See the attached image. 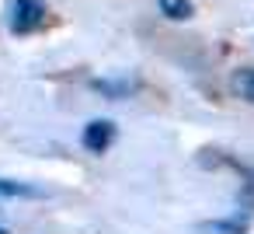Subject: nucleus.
<instances>
[{"instance_id": "4", "label": "nucleus", "mask_w": 254, "mask_h": 234, "mask_svg": "<svg viewBox=\"0 0 254 234\" xmlns=\"http://www.w3.org/2000/svg\"><path fill=\"white\" fill-rule=\"evenodd\" d=\"M230 91H233L240 102H251V105H254V67H240V70H233V77H230Z\"/></svg>"}, {"instance_id": "7", "label": "nucleus", "mask_w": 254, "mask_h": 234, "mask_svg": "<svg viewBox=\"0 0 254 234\" xmlns=\"http://www.w3.org/2000/svg\"><path fill=\"white\" fill-rule=\"evenodd\" d=\"M160 11H164V18H171V21H188L195 11H191V0H160Z\"/></svg>"}, {"instance_id": "6", "label": "nucleus", "mask_w": 254, "mask_h": 234, "mask_svg": "<svg viewBox=\"0 0 254 234\" xmlns=\"http://www.w3.org/2000/svg\"><path fill=\"white\" fill-rule=\"evenodd\" d=\"M91 88H94L98 95H105V98H129V95L136 91V81H129V77H126V81H115V77H112V81H94Z\"/></svg>"}, {"instance_id": "3", "label": "nucleus", "mask_w": 254, "mask_h": 234, "mask_svg": "<svg viewBox=\"0 0 254 234\" xmlns=\"http://www.w3.org/2000/svg\"><path fill=\"white\" fill-rule=\"evenodd\" d=\"M0 196H7V199H42L46 189L28 185V182H18V178H0Z\"/></svg>"}, {"instance_id": "5", "label": "nucleus", "mask_w": 254, "mask_h": 234, "mask_svg": "<svg viewBox=\"0 0 254 234\" xmlns=\"http://www.w3.org/2000/svg\"><path fill=\"white\" fill-rule=\"evenodd\" d=\"M198 234H247V220L233 217V220H205L198 224Z\"/></svg>"}, {"instance_id": "2", "label": "nucleus", "mask_w": 254, "mask_h": 234, "mask_svg": "<svg viewBox=\"0 0 254 234\" xmlns=\"http://www.w3.org/2000/svg\"><path fill=\"white\" fill-rule=\"evenodd\" d=\"M84 147L91 150V154H105L112 143H115V122H108V119H94V122H87L84 126Z\"/></svg>"}, {"instance_id": "8", "label": "nucleus", "mask_w": 254, "mask_h": 234, "mask_svg": "<svg viewBox=\"0 0 254 234\" xmlns=\"http://www.w3.org/2000/svg\"><path fill=\"white\" fill-rule=\"evenodd\" d=\"M0 234H7V231H4V227H0Z\"/></svg>"}, {"instance_id": "1", "label": "nucleus", "mask_w": 254, "mask_h": 234, "mask_svg": "<svg viewBox=\"0 0 254 234\" xmlns=\"http://www.w3.org/2000/svg\"><path fill=\"white\" fill-rule=\"evenodd\" d=\"M49 21V7L42 0H14L11 4V32L14 35H32Z\"/></svg>"}]
</instances>
